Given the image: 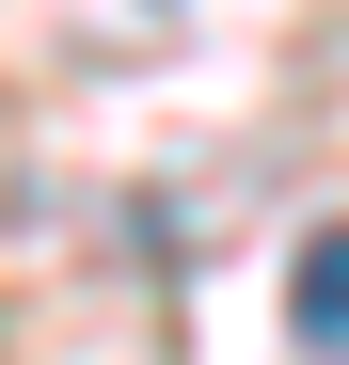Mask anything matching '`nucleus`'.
<instances>
[{
  "label": "nucleus",
  "instance_id": "f257e3e1",
  "mask_svg": "<svg viewBox=\"0 0 349 365\" xmlns=\"http://www.w3.org/2000/svg\"><path fill=\"white\" fill-rule=\"evenodd\" d=\"M286 302H302V349H318V365H349V222H318V238H302Z\"/></svg>",
  "mask_w": 349,
  "mask_h": 365
}]
</instances>
